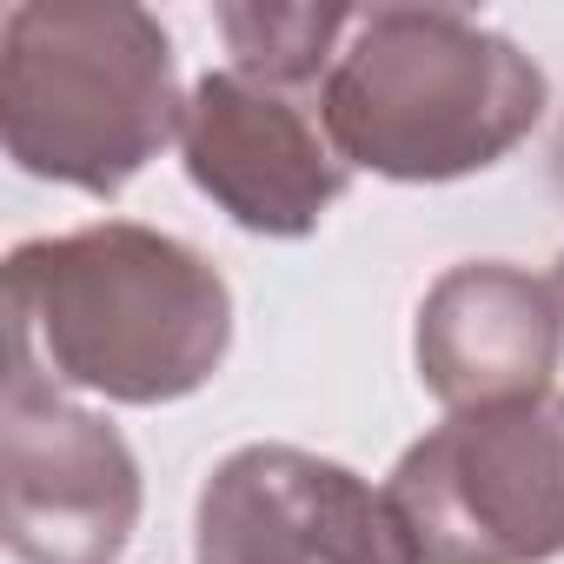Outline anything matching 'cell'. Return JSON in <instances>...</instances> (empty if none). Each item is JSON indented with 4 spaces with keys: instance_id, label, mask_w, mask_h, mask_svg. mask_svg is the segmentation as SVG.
Listing matches in <instances>:
<instances>
[{
    "instance_id": "277c9868",
    "label": "cell",
    "mask_w": 564,
    "mask_h": 564,
    "mask_svg": "<svg viewBox=\"0 0 564 564\" xmlns=\"http://www.w3.org/2000/svg\"><path fill=\"white\" fill-rule=\"evenodd\" d=\"M425 564L564 557V399L452 412L386 478Z\"/></svg>"
},
{
    "instance_id": "52a82bcc",
    "label": "cell",
    "mask_w": 564,
    "mask_h": 564,
    "mask_svg": "<svg viewBox=\"0 0 564 564\" xmlns=\"http://www.w3.org/2000/svg\"><path fill=\"white\" fill-rule=\"evenodd\" d=\"M180 153L193 186L246 232L300 239L346 193V160L319 113L293 94L259 87L246 74H206L186 94Z\"/></svg>"
},
{
    "instance_id": "8fae6325",
    "label": "cell",
    "mask_w": 564,
    "mask_h": 564,
    "mask_svg": "<svg viewBox=\"0 0 564 564\" xmlns=\"http://www.w3.org/2000/svg\"><path fill=\"white\" fill-rule=\"evenodd\" d=\"M551 293H557V306H564V259H557V279H551Z\"/></svg>"
},
{
    "instance_id": "7a4b0ae2",
    "label": "cell",
    "mask_w": 564,
    "mask_h": 564,
    "mask_svg": "<svg viewBox=\"0 0 564 564\" xmlns=\"http://www.w3.org/2000/svg\"><path fill=\"white\" fill-rule=\"evenodd\" d=\"M538 113V61L452 8L359 14L319 87V120L339 160L412 186L498 166Z\"/></svg>"
},
{
    "instance_id": "3957f363",
    "label": "cell",
    "mask_w": 564,
    "mask_h": 564,
    "mask_svg": "<svg viewBox=\"0 0 564 564\" xmlns=\"http://www.w3.org/2000/svg\"><path fill=\"white\" fill-rule=\"evenodd\" d=\"M186 100L173 41L120 0H21L0 21V140L34 180L113 199L166 140Z\"/></svg>"
},
{
    "instance_id": "6da1fadb",
    "label": "cell",
    "mask_w": 564,
    "mask_h": 564,
    "mask_svg": "<svg viewBox=\"0 0 564 564\" xmlns=\"http://www.w3.org/2000/svg\"><path fill=\"white\" fill-rule=\"evenodd\" d=\"M232 346V293L173 232L100 219L8 259V359L61 392L166 405L199 392Z\"/></svg>"
},
{
    "instance_id": "ba28073f",
    "label": "cell",
    "mask_w": 564,
    "mask_h": 564,
    "mask_svg": "<svg viewBox=\"0 0 564 564\" xmlns=\"http://www.w3.org/2000/svg\"><path fill=\"white\" fill-rule=\"evenodd\" d=\"M564 359V306L505 259L452 265L419 306V379L452 412L544 399Z\"/></svg>"
},
{
    "instance_id": "9c48e42d",
    "label": "cell",
    "mask_w": 564,
    "mask_h": 564,
    "mask_svg": "<svg viewBox=\"0 0 564 564\" xmlns=\"http://www.w3.org/2000/svg\"><path fill=\"white\" fill-rule=\"evenodd\" d=\"M213 21L226 34L232 74L293 94V87H313L319 74H333L359 14H346V8H265L259 0V8H219Z\"/></svg>"
},
{
    "instance_id": "30bf717a",
    "label": "cell",
    "mask_w": 564,
    "mask_h": 564,
    "mask_svg": "<svg viewBox=\"0 0 564 564\" xmlns=\"http://www.w3.org/2000/svg\"><path fill=\"white\" fill-rule=\"evenodd\" d=\"M551 180H557V193H564V127H557V153H551Z\"/></svg>"
},
{
    "instance_id": "5b68a950",
    "label": "cell",
    "mask_w": 564,
    "mask_h": 564,
    "mask_svg": "<svg viewBox=\"0 0 564 564\" xmlns=\"http://www.w3.org/2000/svg\"><path fill=\"white\" fill-rule=\"evenodd\" d=\"M0 478V531L21 564H113L140 524L133 445L28 359H8Z\"/></svg>"
},
{
    "instance_id": "8992f818",
    "label": "cell",
    "mask_w": 564,
    "mask_h": 564,
    "mask_svg": "<svg viewBox=\"0 0 564 564\" xmlns=\"http://www.w3.org/2000/svg\"><path fill=\"white\" fill-rule=\"evenodd\" d=\"M199 564H425L405 518L352 465L300 445H239L193 511Z\"/></svg>"
}]
</instances>
